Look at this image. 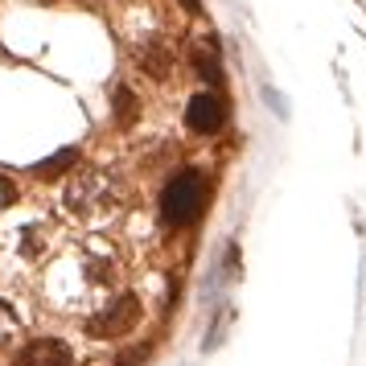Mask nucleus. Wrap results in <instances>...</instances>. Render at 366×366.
<instances>
[{
    "label": "nucleus",
    "instance_id": "f8f14e48",
    "mask_svg": "<svg viewBox=\"0 0 366 366\" xmlns=\"http://www.w3.org/2000/svg\"><path fill=\"white\" fill-rule=\"evenodd\" d=\"M185 9H189V13H198V0H182Z\"/></svg>",
    "mask_w": 366,
    "mask_h": 366
},
{
    "label": "nucleus",
    "instance_id": "9b49d317",
    "mask_svg": "<svg viewBox=\"0 0 366 366\" xmlns=\"http://www.w3.org/2000/svg\"><path fill=\"white\" fill-rule=\"evenodd\" d=\"M136 107H140V103H136V95L128 91V86H119V91H116V119H119V124H132Z\"/></svg>",
    "mask_w": 366,
    "mask_h": 366
},
{
    "label": "nucleus",
    "instance_id": "f257e3e1",
    "mask_svg": "<svg viewBox=\"0 0 366 366\" xmlns=\"http://www.w3.org/2000/svg\"><path fill=\"white\" fill-rule=\"evenodd\" d=\"M66 210L86 227H99L119 210V185L107 173H79L66 185Z\"/></svg>",
    "mask_w": 366,
    "mask_h": 366
},
{
    "label": "nucleus",
    "instance_id": "39448f33",
    "mask_svg": "<svg viewBox=\"0 0 366 366\" xmlns=\"http://www.w3.org/2000/svg\"><path fill=\"white\" fill-rule=\"evenodd\" d=\"M74 362V354L62 337H37V342H25L17 350V358L13 366H70Z\"/></svg>",
    "mask_w": 366,
    "mask_h": 366
},
{
    "label": "nucleus",
    "instance_id": "9d476101",
    "mask_svg": "<svg viewBox=\"0 0 366 366\" xmlns=\"http://www.w3.org/2000/svg\"><path fill=\"white\" fill-rule=\"evenodd\" d=\"M21 333V317H17V309L9 305V300H0V346L4 342H13Z\"/></svg>",
    "mask_w": 366,
    "mask_h": 366
},
{
    "label": "nucleus",
    "instance_id": "423d86ee",
    "mask_svg": "<svg viewBox=\"0 0 366 366\" xmlns=\"http://www.w3.org/2000/svg\"><path fill=\"white\" fill-rule=\"evenodd\" d=\"M50 243H54V231L46 222H25L17 231V239H13V247H17L21 259H41L50 251Z\"/></svg>",
    "mask_w": 366,
    "mask_h": 366
},
{
    "label": "nucleus",
    "instance_id": "7ed1b4c3",
    "mask_svg": "<svg viewBox=\"0 0 366 366\" xmlns=\"http://www.w3.org/2000/svg\"><path fill=\"white\" fill-rule=\"evenodd\" d=\"M136 321H140V300L136 297H116L107 309L86 321V330L95 333V337H124V333L136 330Z\"/></svg>",
    "mask_w": 366,
    "mask_h": 366
},
{
    "label": "nucleus",
    "instance_id": "20e7f679",
    "mask_svg": "<svg viewBox=\"0 0 366 366\" xmlns=\"http://www.w3.org/2000/svg\"><path fill=\"white\" fill-rule=\"evenodd\" d=\"M185 124H189L198 136L222 132V128H227V103H222V95H214V91H202V95H194V99H189V107H185Z\"/></svg>",
    "mask_w": 366,
    "mask_h": 366
},
{
    "label": "nucleus",
    "instance_id": "6e6552de",
    "mask_svg": "<svg viewBox=\"0 0 366 366\" xmlns=\"http://www.w3.org/2000/svg\"><path fill=\"white\" fill-rule=\"evenodd\" d=\"M74 161H79V152L66 149V152H58V157H50V161H41V165L34 169V177H41V182H54V177H58V173H66Z\"/></svg>",
    "mask_w": 366,
    "mask_h": 366
},
{
    "label": "nucleus",
    "instance_id": "f03ea898",
    "mask_svg": "<svg viewBox=\"0 0 366 366\" xmlns=\"http://www.w3.org/2000/svg\"><path fill=\"white\" fill-rule=\"evenodd\" d=\"M202 202H206V177H202L198 169H185L161 194V218H165L169 227H189L202 214Z\"/></svg>",
    "mask_w": 366,
    "mask_h": 366
},
{
    "label": "nucleus",
    "instance_id": "1a4fd4ad",
    "mask_svg": "<svg viewBox=\"0 0 366 366\" xmlns=\"http://www.w3.org/2000/svg\"><path fill=\"white\" fill-rule=\"evenodd\" d=\"M194 66H198V74L206 83H222V66H218V58H214L210 46H198V50H194Z\"/></svg>",
    "mask_w": 366,
    "mask_h": 366
},
{
    "label": "nucleus",
    "instance_id": "0eeeda50",
    "mask_svg": "<svg viewBox=\"0 0 366 366\" xmlns=\"http://www.w3.org/2000/svg\"><path fill=\"white\" fill-rule=\"evenodd\" d=\"M140 70L152 74V79H169V70H173V50H169L165 41L140 46Z\"/></svg>",
    "mask_w": 366,
    "mask_h": 366
}]
</instances>
